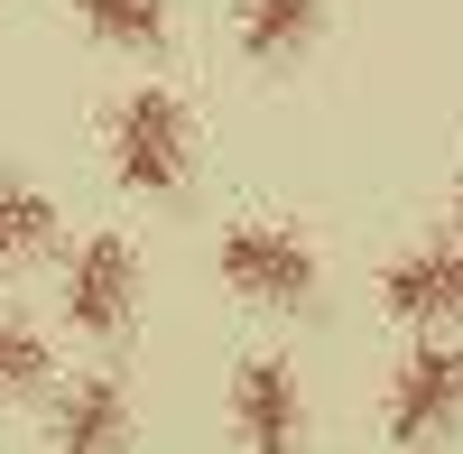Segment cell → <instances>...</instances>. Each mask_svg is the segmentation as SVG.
Wrapping results in <instances>:
<instances>
[{
  "label": "cell",
  "instance_id": "6da1fadb",
  "mask_svg": "<svg viewBox=\"0 0 463 454\" xmlns=\"http://www.w3.org/2000/svg\"><path fill=\"white\" fill-rule=\"evenodd\" d=\"M185 167H195V121L167 84H139L121 111H111V176L130 195H176Z\"/></svg>",
  "mask_w": 463,
  "mask_h": 454
},
{
  "label": "cell",
  "instance_id": "7a4b0ae2",
  "mask_svg": "<svg viewBox=\"0 0 463 454\" xmlns=\"http://www.w3.org/2000/svg\"><path fill=\"white\" fill-rule=\"evenodd\" d=\"M213 270L232 297H250V307H306L316 297V241L288 232V222H232L222 251H213Z\"/></svg>",
  "mask_w": 463,
  "mask_h": 454
},
{
  "label": "cell",
  "instance_id": "3957f363",
  "mask_svg": "<svg viewBox=\"0 0 463 454\" xmlns=\"http://www.w3.org/2000/svg\"><path fill=\"white\" fill-rule=\"evenodd\" d=\"M390 445H408V454H436L445 436H454V418H463V353L445 344V334H427L399 371H390Z\"/></svg>",
  "mask_w": 463,
  "mask_h": 454
},
{
  "label": "cell",
  "instance_id": "277c9868",
  "mask_svg": "<svg viewBox=\"0 0 463 454\" xmlns=\"http://www.w3.org/2000/svg\"><path fill=\"white\" fill-rule=\"evenodd\" d=\"M130 307H139V251L121 232H93L65 260V325L74 334H121Z\"/></svg>",
  "mask_w": 463,
  "mask_h": 454
},
{
  "label": "cell",
  "instance_id": "5b68a950",
  "mask_svg": "<svg viewBox=\"0 0 463 454\" xmlns=\"http://www.w3.org/2000/svg\"><path fill=\"white\" fill-rule=\"evenodd\" d=\"M380 307L417 334H445L463 325V241H427V251H399L380 270Z\"/></svg>",
  "mask_w": 463,
  "mask_h": 454
},
{
  "label": "cell",
  "instance_id": "8992f818",
  "mask_svg": "<svg viewBox=\"0 0 463 454\" xmlns=\"http://www.w3.org/2000/svg\"><path fill=\"white\" fill-rule=\"evenodd\" d=\"M232 427H241L250 454H297L306 445V399H297V371L288 362H241L232 371Z\"/></svg>",
  "mask_w": 463,
  "mask_h": 454
},
{
  "label": "cell",
  "instance_id": "52a82bcc",
  "mask_svg": "<svg viewBox=\"0 0 463 454\" xmlns=\"http://www.w3.org/2000/svg\"><path fill=\"white\" fill-rule=\"evenodd\" d=\"M47 445L56 454H121L130 445V381H121V371H84V381L56 399Z\"/></svg>",
  "mask_w": 463,
  "mask_h": 454
},
{
  "label": "cell",
  "instance_id": "ba28073f",
  "mask_svg": "<svg viewBox=\"0 0 463 454\" xmlns=\"http://www.w3.org/2000/svg\"><path fill=\"white\" fill-rule=\"evenodd\" d=\"M325 28V0H241V56L250 65H288L316 47Z\"/></svg>",
  "mask_w": 463,
  "mask_h": 454
},
{
  "label": "cell",
  "instance_id": "9c48e42d",
  "mask_svg": "<svg viewBox=\"0 0 463 454\" xmlns=\"http://www.w3.org/2000/svg\"><path fill=\"white\" fill-rule=\"evenodd\" d=\"M74 28H93L102 47H130V56H158L167 47V0H65Z\"/></svg>",
  "mask_w": 463,
  "mask_h": 454
},
{
  "label": "cell",
  "instance_id": "30bf717a",
  "mask_svg": "<svg viewBox=\"0 0 463 454\" xmlns=\"http://www.w3.org/2000/svg\"><path fill=\"white\" fill-rule=\"evenodd\" d=\"M47 241H56V204L37 195V185L0 176V270H19V260H37Z\"/></svg>",
  "mask_w": 463,
  "mask_h": 454
},
{
  "label": "cell",
  "instance_id": "8fae6325",
  "mask_svg": "<svg viewBox=\"0 0 463 454\" xmlns=\"http://www.w3.org/2000/svg\"><path fill=\"white\" fill-rule=\"evenodd\" d=\"M47 334L19 325V316H0V399H28V390H47Z\"/></svg>",
  "mask_w": 463,
  "mask_h": 454
},
{
  "label": "cell",
  "instance_id": "7c38bea8",
  "mask_svg": "<svg viewBox=\"0 0 463 454\" xmlns=\"http://www.w3.org/2000/svg\"><path fill=\"white\" fill-rule=\"evenodd\" d=\"M454 241H463V176H454Z\"/></svg>",
  "mask_w": 463,
  "mask_h": 454
}]
</instances>
